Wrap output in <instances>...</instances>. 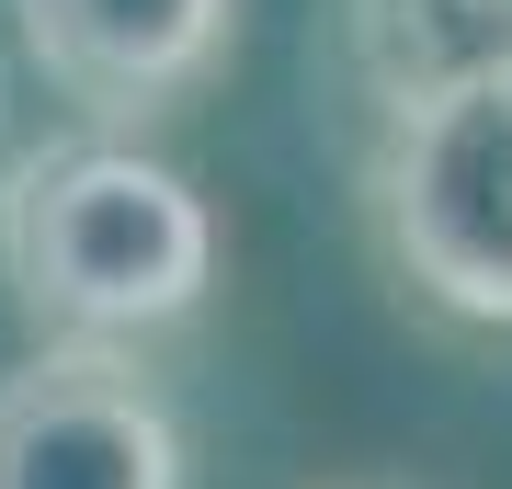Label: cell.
<instances>
[{
  "instance_id": "6",
  "label": "cell",
  "mask_w": 512,
  "mask_h": 489,
  "mask_svg": "<svg viewBox=\"0 0 512 489\" xmlns=\"http://www.w3.org/2000/svg\"><path fill=\"white\" fill-rule=\"evenodd\" d=\"M330 489H421V478H330Z\"/></svg>"
},
{
  "instance_id": "3",
  "label": "cell",
  "mask_w": 512,
  "mask_h": 489,
  "mask_svg": "<svg viewBox=\"0 0 512 489\" xmlns=\"http://www.w3.org/2000/svg\"><path fill=\"white\" fill-rule=\"evenodd\" d=\"M0 489H183V421L137 353L46 342L0 376Z\"/></svg>"
},
{
  "instance_id": "2",
  "label": "cell",
  "mask_w": 512,
  "mask_h": 489,
  "mask_svg": "<svg viewBox=\"0 0 512 489\" xmlns=\"http://www.w3.org/2000/svg\"><path fill=\"white\" fill-rule=\"evenodd\" d=\"M365 194L421 308L467 330H512V69L387 103Z\"/></svg>"
},
{
  "instance_id": "5",
  "label": "cell",
  "mask_w": 512,
  "mask_h": 489,
  "mask_svg": "<svg viewBox=\"0 0 512 489\" xmlns=\"http://www.w3.org/2000/svg\"><path fill=\"white\" fill-rule=\"evenodd\" d=\"M353 46H365L376 103H421L512 69V0H353Z\"/></svg>"
},
{
  "instance_id": "4",
  "label": "cell",
  "mask_w": 512,
  "mask_h": 489,
  "mask_svg": "<svg viewBox=\"0 0 512 489\" xmlns=\"http://www.w3.org/2000/svg\"><path fill=\"white\" fill-rule=\"evenodd\" d=\"M35 69L69 91L92 126L183 114L239 46V0H12Z\"/></svg>"
},
{
  "instance_id": "1",
  "label": "cell",
  "mask_w": 512,
  "mask_h": 489,
  "mask_svg": "<svg viewBox=\"0 0 512 489\" xmlns=\"http://www.w3.org/2000/svg\"><path fill=\"white\" fill-rule=\"evenodd\" d=\"M0 285L46 342L126 353L217 285V205L126 137H57L0 182Z\"/></svg>"
}]
</instances>
